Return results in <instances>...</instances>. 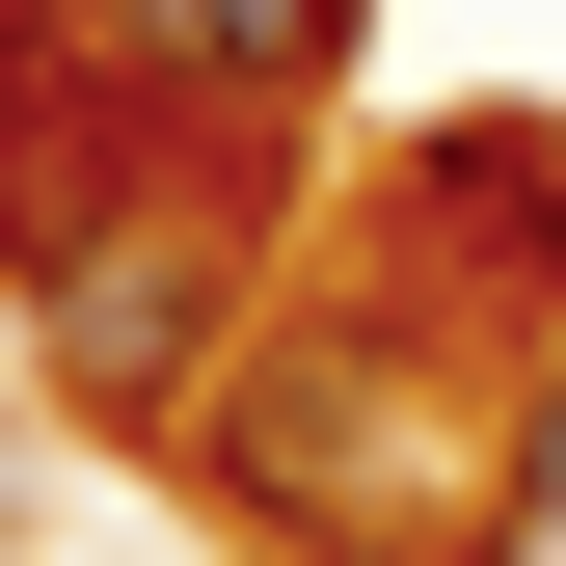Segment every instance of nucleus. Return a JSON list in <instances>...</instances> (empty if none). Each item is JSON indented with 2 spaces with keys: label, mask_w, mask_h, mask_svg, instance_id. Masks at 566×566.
Masks as SVG:
<instances>
[{
  "label": "nucleus",
  "mask_w": 566,
  "mask_h": 566,
  "mask_svg": "<svg viewBox=\"0 0 566 566\" xmlns=\"http://www.w3.org/2000/svg\"><path fill=\"white\" fill-rule=\"evenodd\" d=\"M108 28H135V82H163V108H297L378 0H108Z\"/></svg>",
  "instance_id": "1"
},
{
  "label": "nucleus",
  "mask_w": 566,
  "mask_h": 566,
  "mask_svg": "<svg viewBox=\"0 0 566 566\" xmlns=\"http://www.w3.org/2000/svg\"><path fill=\"white\" fill-rule=\"evenodd\" d=\"M54 350H82L108 405H163L189 350H217V243H135V270H54Z\"/></svg>",
  "instance_id": "2"
},
{
  "label": "nucleus",
  "mask_w": 566,
  "mask_h": 566,
  "mask_svg": "<svg viewBox=\"0 0 566 566\" xmlns=\"http://www.w3.org/2000/svg\"><path fill=\"white\" fill-rule=\"evenodd\" d=\"M485 566H566V350H539V405H513V485H485Z\"/></svg>",
  "instance_id": "3"
}]
</instances>
